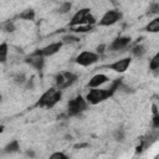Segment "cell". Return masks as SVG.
<instances>
[{
  "mask_svg": "<svg viewBox=\"0 0 159 159\" xmlns=\"http://www.w3.org/2000/svg\"><path fill=\"white\" fill-rule=\"evenodd\" d=\"M84 24L86 25H94L96 24V17L89 12L86 15V19H84Z\"/></svg>",
  "mask_w": 159,
  "mask_h": 159,
  "instance_id": "4316f807",
  "label": "cell"
},
{
  "mask_svg": "<svg viewBox=\"0 0 159 159\" xmlns=\"http://www.w3.org/2000/svg\"><path fill=\"white\" fill-rule=\"evenodd\" d=\"M130 52H132L133 56L140 58V57H143V55L145 53V47H144L143 45H140V43H135V45L132 47Z\"/></svg>",
  "mask_w": 159,
  "mask_h": 159,
  "instance_id": "9a60e30c",
  "label": "cell"
},
{
  "mask_svg": "<svg viewBox=\"0 0 159 159\" xmlns=\"http://www.w3.org/2000/svg\"><path fill=\"white\" fill-rule=\"evenodd\" d=\"M4 31L5 32H14L15 31V25L12 21H6L4 24Z\"/></svg>",
  "mask_w": 159,
  "mask_h": 159,
  "instance_id": "484cf974",
  "label": "cell"
},
{
  "mask_svg": "<svg viewBox=\"0 0 159 159\" xmlns=\"http://www.w3.org/2000/svg\"><path fill=\"white\" fill-rule=\"evenodd\" d=\"M87 106H88V103H87L86 98H83L82 96H77L76 98L68 101L66 114H67V117L78 116L80 113H82L83 111L87 109Z\"/></svg>",
  "mask_w": 159,
  "mask_h": 159,
  "instance_id": "7a4b0ae2",
  "label": "cell"
},
{
  "mask_svg": "<svg viewBox=\"0 0 159 159\" xmlns=\"http://www.w3.org/2000/svg\"><path fill=\"white\" fill-rule=\"evenodd\" d=\"M124 137H125V133L123 129H117L114 133H113V138L117 140V142H122L124 140Z\"/></svg>",
  "mask_w": 159,
  "mask_h": 159,
  "instance_id": "cb8c5ba5",
  "label": "cell"
},
{
  "mask_svg": "<svg viewBox=\"0 0 159 159\" xmlns=\"http://www.w3.org/2000/svg\"><path fill=\"white\" fill-rule=\"evenodd\" d=\"M158 12H159V4H158V2H153V4L149 6L148 14H149V15H157Z\"/></svg>",
  "mask_w": 159,
  "mask_h": 159,
  "instance_id": "d4e9b609",
  "label": "cell"
},
{
  "mask_svg": "<svg viewBox=\"0 0 159 159\" xmlns=\"http://www.w3.org/2000/svg\"><path fill=\"white\" fill-rule=\"evenodd\" d=\"M62 93L61 89L58 88H50L47 89L41 97L40 99L36 102L35 107H40V108H52L55 107L60 101H61Z\"/></svg>",
  "mask_w": 159,
  "mask_h": 159,
  "instance_id": "6da1fadb",
  "label": "cell"
},
{
  "mask_svg": "<svg viewBox=\"0 0 159 159\" xmlns=\"http://www.w3.org/2000/svg\"><path fill=\"white\" fill-rule=\"evenodd\" d=\"M1 99H2V97H1V94H0V102H1Z\"/></svg>",
  "mask_w": 159,
  "mask_h": 159,
  "instance_id": "e575fe53",
  "label": "cell"
},
{
  "mask_svg": "<svg viewBox=\"0 0 159 159\" xmlns=\"http://www.w3.org/2000/svg\"><path fill=\"white\" fill-rule=\"evenodd\" d=\"M7 53H9V46L6 42L0 43V62L5 63L7 60Z\"/></svg>",
  "mask_w": 159,
  "mask_h": 159,
  "instance_id": "e0dca14e",
  "label": "cell"
},
{
  "mask_svg": "<svg viewBox=\"0 0 159 159\" xmlns=\"http://www.w3.org/2000/svg\"><path fill=\"white\" fill-rule=\"evenodd\" d=\"M71 9H72V4H71L70 1H65V2H62V4L60 5V7L57 9V12L61 14V15H65V14L70 12Z\"/></svg>",
  "mask_w": 159,
  "mask_h": 159,
  "instance_id": "44dd1931",
  "label": "cell"
},
{
  "mask_svg": "<svg viewBox=\"0 0 159 159\" xmlns=\"http://www.w3.org/2000/svg\"><path fill=\"white\" fill-rule=\"evenodd\" d=\"M149 68H150L152 71H157V70L159 68V55H158V53L150 60V62H149Z\"/></svg>",
  "mask_w": 159,
  "mask_h": 159,
  "instance_id": "7402d4cb",
  "label": "cell"
},
{
  "mask_svg": "<svg viewBox=\"0 0 159 159\" xmlns=\"http://www.w3.org/2000/svg\"><path fill=\"white\" fill-rule=\"evenodd\" d=\"M26 155H29V157H35V153H34L32 150H27V152H26Z\"/></svg>",
  "mask_w": 159,
  "mask_h": 159,
  "instance_id": "1f68e13d",
  "label": "cell"
},
{
  "mask_svg": "<svg viewBox=\"0 0 159 159\" xmlns=\"http://www.w3.org/2000/svg\"><path fill=\"white\" fill-rule=\"evenodd\" d=\"M99 60V55L92 51H82L80 55H77V57L75 58V62L82 67H87L91 66L93 63H96Z\"/></svg>",
  "mask_w": 159,
  "mask_h": 159,
  "instance_id": "5b68a950",
  "label": "cell"
},
{
  "mask_svg": "<svg viewBox=\"0 0 159 159\" xmlns=\"http://www.w3.org/2000/svg\"><path fill=\"white\" fill-rule=\"evenodd\" d=\"M91 12V9L88 7H83L81 10H78L71 19L70 21V27H73V26H78V25H83L84 24V19H86V15Z\"/></svg>",
  "mask_w": 159,
  "mask_h": 159,
  "instance_id": "30bf717a",
  "label": "cell"
},
{
  "mask_svg": "<svg viewBox=\"0 0 159 159\" xmlns=\"http://www.w3.org/2000/svg\"><path fill=\"white\" fill-rule=\"evenodd\" d=\"M120 84H122V80H114V81H112L111 84H109V87L106 88L107 92H108V96L112 97V96L119 89V86H120Z\"/></svg>",
  "mask_w": 159,
  "mask_h": 159,
  "instance_id": "5bb4252c",
  "label": "cell"
},
{
  "mask_svg": "<svg viewBox=\"0 0 159 159\" xmlns=\"http://www.w3.org/2000/svg\"><path fill=\"white\" fill-rule=\"evenodd\" d=\"M107 98H109L107 89L106 88L104 89H101L99 87L91 88L87 92V94H86V101H87L88 104H98V103L106 101Z\"/></svg>",
  "mask_w": 159,
  "mask_h": 159,
  "instance_id": "277c9868",
  "label": "cell"
},
{
  "mask_svg": "<svg viewBox=\"0 0 159 159\" xmlns=\"http://www.w3.org/2000/svg\"><path fill=\"white\" fill-rule=\"evenodd\" d=\"M130 41H132V39L129 36H119L111 42V45L108 46V50L109 51H120V50L125 48L130 43Z\"/></svg>",
  "mask_w": 159,
  "mask_h": 159,
  "instance_id": "9c48e42d",
  "label": "cell"
},
{
  "mask_svg": "<svg viewBox=\"0 0 159 159\" xmlns=\"http://www.w3.org/2000/svg\"><path fill=\"white\" fill-rule=\"evenodd\" d=\"M61 42H62V43H66V45L77 43V42H80V37H78V36H75V35H66V36L62 37Z\"/></svg>",
  "mask_w": 159,
  "mask_h": 159,
  "instance_id": "ffe728a7",
  "label": "cell"
},
{
  "mask_svg": "<svg viewBox=\"0 0 159 159\" xmlns=\"http://www.w3.org/2000/svg\"><path fill=\"white\" fill-rule=\"evenodd\" d=\"M108 81H109V78H108L107 75H104V73H97L93 77H91V80L87 83V87L88 88H97V87L103 86Z\"/></svg>",
  "mask_w": 159,
  "mask_h": 159,
  "instance_id": "8fae6325",
  "label": "cell"
},
{
  "mask_svg": "<svg viewBox=\"0 0 159 159\" xmlns=\"http://www.w3.org/2000/svg\"><path fill=\"white\" fill-rule=\"evenodd\" d=\"M35 10L34 9H26V10H24L20 15H19V17L20 19H22V20H34L35 19Z\"/></svg>",
  "mask_w": 159,
  "mask_h": 159,
  "instance_id": "d6986e66",
  "label": "cell"
},
{
  "mask_svg": "<svg viewBox=\"0 0 159 159\" xmlns=\"http://www.w3.org/2000/svg\"><path fill=\"white\" fill-rule=\"evenodd\" d=\"M152 109H153V116L154 114H158V107H157V104H153L152 106Z\"/></svg>",
  "mask_w": 159,
  "mask_h": 159,
  "instance_id": "4dcf8cb0",
  "label": "cell"
},
{
  "mask_svg": "<svg viewBox=\"0 0 159 159\" xmlns=\"http://www.w3.org/2000/svg\"><path fill=\"white\" fill-rule=\"evenodd\" d=\"M19 150H20V144H19L17 140H12V142H10V143L6 144L5 148H4V153H6V154L17 153Z\"/></svg>",
  "mask_w": 159,
  "mask_h": 159,
  "instance_id": "4fadbf2b",
  "label": "cell"
},
{
  "mask_svg": "<svg viewBox=\"0 0 159 159\" xmlns=\"http://www.w3.org/2000/svg\"><path fill=\"white\" fill-rule=\"evenodd\" d=\"M12 80H14V82H15L16 84H19V86H22V84H25V82H26V77H25L24 73H17V75H15Z\"/></svg>",
  "mask_w": 159,
  "mask_h": 159,
  "instance_id": "603a6c76",
  "label": "cell"
},
{
  "mask_svg": "<svg viewBox=\"0 0 159 159\" xmlns=\"http://www.w3.org/2000/svg\"><path fill=\"white\" fill-rule=\"evenodd\" d=\"M43 58H45V57H42V56L31 53L30 57H27L25 61H26V63H29V65H30L31 67H34L35 70L41 71V70L43 68V66H45V60H43Z\"/></svg>",
  "mask_w": 159,
  "mask_h": 159,
  "instance_id": "7c38bea8",
  "label": "cell"
},
{
  "mask_svg": "<svg viewBox=\"0 0 159 159\" xmlns=\"http://www.w3.org/2000/svg\"><path fill=\"white\" fill-rule=\"evenodd\" d=\"M104 51H106V45H103V43H102V45H98V46H97V48H96V53H98L99 56H101V55H103V53H104Z\"/></svg>",
  "mask_w": 159,
  "mask_h": 159,
  "instance_id": "f546056e",
  "label": "cell"
},
{
  "mask_svg": "<svg viewBox=\"0 0 159 159\" xmlns=\"http://www.w3.org/2000/svg\"><path fill=\"white\" fill-rule=\"evenodd\" d=\"M132 63V58L130 57H124V58H120V60H117L114 61L113 63H109L107 65V67L114 72H118V73H123L128 70V67L130 66Z\"/></svg>",
  "mask_w": 159,
  "mask_h": 159,
  "instance_id": "ba28073f",
  "label": "cell"
},
{
  "mask_svg": "<svg viewBox=\"0 0 159 159\" xmlns=\"http://www.w3.org/2000/svg\"><path fill=\"white\" fill-rule=\"evenodd\" d=\"M83 147H87V144H77V145H75V148H83Z\"/></svg>",
  "mask_w": 159,
  "mask_h": 159,
  "instance_id": "d6a6232c",
  "label": "cell"
},
{
  "mask_svg": "<svg viewBox=\"0 0 159 159\" xmlns=\"http://www.w3.org/2000/svg\"><path fill=\"white\" fill-rule=\"evenodd\" d=\"M77 81V75L72 73V72H60L58 75H56L55 77V82H56V87L58 89H66L68 87H71L75 82Z\"/></svg>",
  "mask_w": 159,
  "mask_h": 159,
  "instance_id": "3957f363",
  "label": "cell"
},
{
  "mask_svg": "<svg viewBox=\"0 0 159 159\" xmlns=\"http://www.w3.org/2000/svg\"><path fill=\"white\" fill-rule=\"evenodd\" d=\"M122 19V14L117 10H108L103 14V16L99 19L98 25L99 26H112L117 24Z\"/></svg>",
  "mask_w": 159,
  "mask_h": 159,
  "instance_id": "8992f818",
  "label": "cell"
},
{
  "mask_svg": "<svg viewBox=\"0 0 159 159\" xmlns=\"http://www.w3.org/2000/svg\"><path fill=\"white\" fill-rule=\"evenodd\" d=\"M153 128L154 129L159 128V114H154L153 116Z\"/></svg>",
  "mask_w": 159,
  "mask_h": 159,
  "instance_id": "f1b7e54d",
  "label": "cell"
},
{
  "mask_svg": "<svg viewBox=\"0 0 159 159\" xmlns=\"http://www.w3.org/2000/svg\"><path fill=\"white\" fill-rule=\"evenodd\" d=\"M145 30L148 32H158L159 31V19L158 17H154L152 21H149V24L147 25Z\"/></svg>",
  "mask_w": 159,
  "mask_h": 159,
  "instance_id": "ac0fdd59",
  "label": "cell"
},
{
  "mask_svg": "<svg viewBox=\"0 0 159 159\" xmlns=\"http://www.w3.org/2000/svg\"><path fill=\"white\" fill-rule=\"evenodd\" d=\"M62 46H63V43H62L61 41H58V42H52V43H50V45H47V46H45V47H42V48H39V50L34 51L32 53H34V55L42 56V57H48V56H53L55 53H57V52L62 48Z\"/></svg>",
  "mask_w": 159,
  "mask_h": 159,
  "instance_id": "52a82bcc",
  "label": "cell"
},
{
  "mask_svg": "<svg viewBox=\"0 0 159 159\" xmlns=\"http://www.w3.org/2000/svg\"><path fill=\"white\" fill-rule=\"evenodd\" d=\"M2 130H4V127H2V125H1V127H0V133H1V132H2Z\"/></svg>",
  "mask_w": 159,
  "mask_h": 159,
  "instance_id": "836d02e7",
  "label": "cell"
},
{
  "mask_svg": "<svg viewBox=\"0 0 159 159\" xmlns=\"http://www.w3.org/2000/svg\"><path fill=\"white\" fill-rule=\"evenodd\" d=\"M91 30H92V25H86V24L71 27V31L75 32V34H86V32H88Z\"/></svg>",
  "mask_w": 159,
  "mask_h": 159,
  "instance_id": "2e32d148",
  "label": "cell"
},
{
  "mask_svg": "<svg viewBox=\"0 0 159 159\" xmlns=\"http://www.w3.org/2000/svg\"><path fill=\"white\" fill-rule=\"evenodd\" d=\"M50 158H51V159H67V155L63 154V153H61V152H57V153L51 154Z\"/></svg>",
  "mask_w": 159,
  "mask_h": 159,
  "instance_id": "83f0119b",
  "label": "cell"
}]
</instances>
